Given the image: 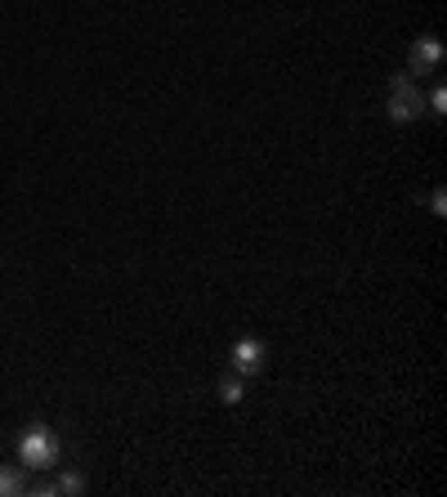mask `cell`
I'll return each mask as SVG.
<instances>
[{
    "label": "cell",
    "instance_id": "cell-1",
    "mask_svg": "<svg viewBox=\"0 0 447 497\" xmlns=\"http://www.w3.org/2000/svg\"><path fill=\"white\" fill-rule=\"evenodd\" d=\"M59 457H63V444H59V435L45 421H32L18 435V466L23 471H54Z\"/></svg>",
    "mask_w": 447,
    "mask_h": 497
},
{
    "label": "cell",
    "instance_id": "cell-2",
    "mask_svg": "<svg viewBox=\"0 0 447 497\" xmlns=\"http://www.w3.org/2000/svg\"><path fill=\"white\" fill-rule=\"evenodd\" d=\"M228 359H233V373L237 376H260L269 368V345L255 341V336H242V341L228 350Z\"/></svg>",
    "mask_w": 447,
    "mask_h": 497
},
{
    "label": "cell",
    "instance_id": "cell-3",
    "mask_svg": "<svg viewBox=\"0 0 447 497\" xmlns=\"http://www.w3.org/2000/svg\"><path fill=\"white\" fill-rule=\"evenodd\" d=\"M439 68H443V41H439V36H421V41H412V50H407V72L434 77Z\"/></svg>",
    "mask_w": 447,
    "mask_h": 497
},
{
    "label": "cell",
    "instance_id": "cell-4",
    "mask_svg": "<svg viewBox=\"0 0 447 497\" xmlns=\"http://www.w3.org/2000/svg\"><path fill=\"white\" fill-rule=\"evenodd\" d=\"M385 113H389V122H416L425 113V95L416 86H398V90H389Z\"/></svg>",
    "mask_w": 447,
    "mask_h": 497
},
{
    "label": "cell",
    "instance_id": "cell-5",
    "mask_svg": "<svg viewBox=\"0 0 447 497\" xmlns=\"http://www.w3.org/2000/svg\"><path fill=\"white\" fill-rule=\"evenodd\" d=\"M27 493V475L18 462H0V497H23Z\"/></svg>",
    "mask_w": 447,
    "mask_h": 497
},
{
    "label": "cell",
    "instance_id": "cell-6",
    "mask_svg": "<svg viewBox=\"0 0 447 497\" xmlns=\"http://www.w3.org/2000/svg\"><path fill=\"white\" fill-rule=\"evenodd\" d=\"M215 394H220V403H228V408H233V403H242V399H246V376L228 373L220 385H215Z\"/></svg>",
    "mask_w": 447,
    "mask_h": 497
},
{
    "label": "cell",
    "instance_id": "cell-7",
    "mask_svg": "<svg viewBox=\"0 0 447 497\" xmlns=\"http://www.w3.org/2000/svg\"><path fill=\"white\" fill-rule=\"evenodd\" d=\"M54 493H63V497H81V493H86V475H81V471H63V475L54 480Z\"/></svg>",
    "mask_w": 447,
    "mask_h": 497
},
{
    "label": "cell",
    "instance_id": "cell-8",
    "mask_svg": "<svg viewBox=\"0 0 447 497\" xmlns=\"http://www.w3.org/2000/svg\"><path fill=\"white\" fill-rule=\"evenodd\" d=\"M425 113H434V117H443L447 113V90L443 86H434V90L425 95Z\"/></svg>",
    "mask_w": 447,
    "mask_h": 497
},
{
    "label": "cell",
    "instance_id": "cell-9",
    "mask_svg": "<svg viewBox=\"0 0 447 497\" xmlns=\"http://www.w3.org/2000/svg\"><path fill=\"white\" fill-rule=\"evenodd\" d=\"M430 211H434V216H447V193H443V189H434V193H430Z\"/></svg>",
    "mask_w": 447,
    "mask_h": 497
},
{
    "label": "cell",
    "instance_id": "cell-10",
    "mask_svg": "<svg viewBox=\"0 0 447 497\" xmlns=\"http://www.w3.org/2000/svg\"><path fill=\"white\" fill-rule=\"evenodd\" d=\"M32 493H36V497H54V480H36V484H32Z\"/></svg>",
    "mask_w": 447,
    "mask_h": 497
},
{
    "label": "cell",
    "instance_id": "cell-11",
    "mask_svg": "<svg viewBox=\"0 0 447 497\" xmlns=\"http://www.w3.org/2000/svg\"><path fill=\"white\" fill-rule=\"evenodd\" d=\"M398 86H412V72H394L389 77V90H398Z\"/></svg>",
    "mask_w": 447,
    "mask_h": 497
}]
</instances>
